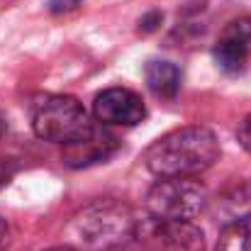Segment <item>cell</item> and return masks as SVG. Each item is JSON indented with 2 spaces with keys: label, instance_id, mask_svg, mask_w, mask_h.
<instances>
[{
  "label": "cell",
  "instance_id": "7",
  "mask_svg": "<svg viewBox=\"0 0 251 251\" xmlns=\"http://www.w3.org/2000/svg\"><path fill=\"white\" fill-rule=\"evenodd\" d=\"M212 56L225 74L244 71L251 56V17L234 20L225 27V32L220 34L212 49Z\"/></svg>",
  "mask_w": 251,
  "mask_h": 251
},
{
  "label": "cell",
  "instance_id": "6",
  "mask_svg": "<svg viewBox=\"0 0 251 251\" xmlns=\"http://www.w3.org/2000/svg\"><path fill=\"white\" fill-rule=\"evenodd\" d=\"M137 237L166 251H202V232L195 229L193 222H161L149 217L139 222Z\"/></svg>",
  "mask_w": 251,
  "mask_h": 251
},
{
  "label": "cell",
  "instance_id": "8",
  "mask_svg": "<svg viewBox=\"0 0 251 251\" xmlns=\"http://www.w3.org/2000/svg\"><path fill=\"white\" fill-rule=\"evenodd\" d=\"M115 149H117V139H115L107 129L98 127L90 139H85L81 144L66 149V161H69L71 166H90V164L105 161Z\"/></svg>",
  "mask_w": 251,
  "mask_h": 251
},
{
  "label": "cell",
  "instance_id": "13",
  "mask_svg": "<svg viewBox=\"0 0 251 251\" xmlns=\"http://www.w3.org/2000/svg\"><path fill=\"white\" fill-rule=\"evenodd\" d=\"M237 137L242 142V147L251 154V115H247L242 122H239V129H237Z\"/></svg>",
  "mask_w": 251,
  "mask_h": 251
},
{
  "label": "cell",
  "instance_id": "3",
  "mask_svg": "<svg viewBox=\"0 0 251 251\" xmlns=\"http://www.w3.org/2000/svg\"><path fill=\"white\" fill-rule=\"evenodd\" d=\"M139 229V222L129 212V207L100 200L88 205L83 212L74 220V232L88 249H112L125 244L127 239H134Z\"/></svg>",
  "mask_w": 251,
  "mask_h": 251
},
{
  "label": "cell",
  "instance_id": "16",
  "mask_svg": "<svg viewBox=\"0 0 251 251\" xmlns=\"http://www.w3.org/2000/svg\"><path fill=\"white\" fill-rule=\"evenodd\" d=\"M2 134H5V120L0 117V137H2Z\"/></svg>",
  "mask_w": 251,
  "mask_h": 251
},
{
  "label": "cell",
  "instance_id": "11",
  "mask_svg": "<svg viewBox=\"0 0 251 251\" xmlns=\"http://www.w3.org/2000/svg\"><path fill=\"white\" fill-rule=\"evenodd\" d=\"M161 20H164V15H161L159 10H151L149 15H144V17L139 20V32H154V29L161 25Z\"/></svg>",
  "mask_w": 251,
  "mask_h": 251
},
{
  "label": "cell",
  "instance_id": "14",
  "mask_svg": "<svg viewBox=\"0 0 251 251\" xmlns=\"http://www.w3.org/2000/svg\"><path fill=\"white\" fill-rule=\"evenodd\" d=\"M12 176H15V164H12V161H2V159H0V190L12 180Z\"/></svg>",
  "mask_w": 251,
  "mask_h": 251
},
{
  "label": "cell",
  "instance_id": "5",
  "mask_svg": "<svg viewBox=\"0 0 251 251\" xmlns=\"http://www.w3.org/2000/svg\"><path fill=\"white\" fill-rule=\"evenodd\" d=\"M93 115L100 125H117V127H134L147 117V107L142 98L129 88H105L93 100Z\"/></svg>",
  "mask_w": 251,
  "mask_h": 251
},
{
  "label": "cell",
  "instance_id": "1",
  "mask_svg": "<svg viewBox=\"0 0 251 251\" xmlns=\"http://www.w3.org/2000/svg\"><path fill=\"white\" fill-rule=\"evenodd\" d=\"M220 159V142L207 127H180L159 137L147 151L144 164L159 178H193Z\"/></svg>",
  "mask_w": 251,
  "mask_h": 251
},
{
  "label": "cell",
  "instance_id": "9",
  "mask_svg": "<svg viewBox=\"0 0 251 251\" xmlns=\"http://www.w3.org/2000/svg\"><path fill=\"white\" fill-rule=\"evenodd\" d=\"M144 78L149 90L164 100H173L180 90V69L171 61H149L144 69Z\"/></svg>",
  "mask_w": 251,
  "mask_h": 251
},
{
  "label": "cell",
  "instance_id": "17",
  "mask_svg": "<svg viewBox=\"0 0 251 251\" xmlns=\"http://www.w3.org/2000/svg\"><path fill=\"white\" fill-rule=\"evenodd\" d=\"M56 251H71V249H56Z\"/></svg>",
  "mask_w": 251,
  "mask_h": 251
},
{
  "label": "cell",
  "instance_id": "10",
  "mask_svg": "<svg viewBox=\"0 0 251 251\" xmlns=\"http://www.w3.org/2000/svg\"><path fill=\"white\" fill-rule=\"evenodd\" d=\"M215 251H251V212L229 220L222 227Z\"/></svg>",
  "mask_w": 251,
  "mask_h": 251
},
{
  "label": "cell",
  "instance_id": "2",
  "mask_svg": "<svg viewBox=\"0 0 251 251\" xmlns=\"http://www.w3.org/2000/svg\"><path fill=\"white\" fill-rule=\"evenodd\" d=\"M29 120L39 139L51 144H64L66 149L90 139L98 129L83 102H78L74 95H59V93L32 98Z\"/></svg>",
  "mask_w": 251,
  "mask_h": 251
},
{
  "label": "cell",
  "instance_id": "15",
  "mask_svg": "<svg viewBox=\"0 0 251 251\" xmlns=\"http://www.w3.org/2000/svg\"><path fill=\"white\" fill-rule=\"evenodd\" d=\"M7 244H10V229H7L5 220L0 217V251L7 249Z\"/></svg>",
  "mask_w": 251,
  "mask_h": 251
},
{
  "label": "cell",
  "instance_id": "4",
  "mask_svg": "<svg viewBox=\"0 0 251 251\" xmlns=\"http://www.w3.org/2000/svg\"><path fill=\"white\" fill-rule=\"evenodd\" d=\"M205 205L207 190L193 178H159L144 198L149 217L161 222H193Z\"/></svg>",
  "mask_w": 251,
  "mask_h": 251
},
{
  "label": "cell",
  "instance_id": "12",
  "mask_svg": "<svg viewBox=\"0 0 251 251\" xmlns=\"http://www.w3.org/2000/svg\"><path fill=\"white\" fill-rule=\"evenodd\" d=\"M83 0H49V12L54 15H64V12H71L81 5Z\"/></svg>",
  "mask_w": 251,
  "mask_h": 251
}]
</instances>
